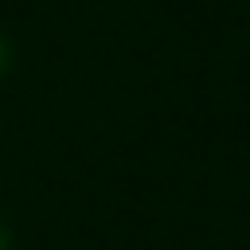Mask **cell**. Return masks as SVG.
Instances as JSON below:
<instances>
[{"label":"cell","mask_w":250,"mask_h":250,"mask_svg":"<svg viewBox=\"0 0 250 250\" xmlns=\"http://www.w3.org/2000/svg\"><path fill=\"white\" fill-rule=\"evenodd\" d=\"M4 66H8V43L0 39V70H4Z\"/></svg>","instance_id":"1"},{"label":"cell","mask_w":250,"mask_h":250,"mask_svg":"<svg viewBox=\"0 0 250 250\" xmlns=\"http://www.w3.org/2000/svg\"><path fill=\"white\" fill-rule=\"evenodd\" d=\"M0 250H8V238H4V230H0Z\"/></svg>","instance_id":"2"}]
</instances>
